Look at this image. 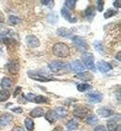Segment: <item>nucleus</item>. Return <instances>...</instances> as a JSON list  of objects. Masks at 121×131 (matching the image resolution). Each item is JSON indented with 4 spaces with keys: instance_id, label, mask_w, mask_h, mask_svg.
Wrapping results in <instances>:
<instances>
[{
    "instance_id": "nucleus-1",
    "label": "nucleus",
    "mask_w": 121,
    "mask_h": 131,
    "mask_svg": "<svg viewBox=\"0 0 121 131\" xmlns=\"http://www.w3.org/2000/svg\"><path fill=\"white\" fill-rule=\"evenodd\" d=\"M53 54L60 58H67L70 55V48L64 43H57L53 46Z\"/></svg>"
},
{
    "instance_id": "nucleus-2",
    "label": "nucleus",
    "mask_w": 121,
    "mask_h": 131,
    "mask_svg": "<svg viewBox=\"0 0 121 131\" xmlns=\"http://www.w3.org/2000/svg\"><path fill=\"white\" fill-rule=\"evenodd\" d=\"M81 60L83 61L84 66L91 71H95V64H94V58L91 53L84 52L81 56Z\"/></svg>"
},
{
    "instance_id": "nucleus-3",
    "label": "nucleus",
    "mask_w": 121,
    "mask_h": 131,
    "mask_svg": "<svg viewBox=\"0 0 121 131\" xmlns=\"http://www.w3.org/2000/svg\"><path fill=\"white\" fill-rule=\"evenodd\" d=\"M48 68L51 69L53 73H57V72H60V71L63 70L64 68H67V64L63 62V61H54L51 63H49Z\"/></svg>"
},
{
    "instance_id": "nucleus-4",
    "label": "nucleus",
    "mask_w": 121,
    "mask_h": 131,
    "mask_svg": "<svg viewBox=\"0 0 121 131\" xmlns=\"http://www.w3.org/2000/svg\"><path fill=\"white\" fill-rule=\"evenodd\" d=\"M88 113H89V111H88V108L80 106V107H76V108L75 109L73 114L76 116V117H78V118L82 119V118L87 117V115L88 114Z\"/></svg>"
},
{
    "instance_id": "nucleus-5",
    "label": "nucleus",
    "mask_w": 121,
    "mask_h": 131,
    "mask_svg": "<svg viewBox=\"0 0 121 131\" xmlns=\"http://www.w3.org/2000/svg\"><path fill=\"white\" fill-rule=\"evenodd\" d=\"M72 40H73V42L75 43V45H76L78 48H80V49H84V50L88 48V45H87V43L85 42V40H84L83 38L80 37V36H78V35H75V36L72 37Z\"/></svg>"
},
{
    "instance_id": "nucleus-6",
    "label": "nucleus",
    "mask_w": 121,
    "mask_h": 131,
    "mask_svg": "<svg viewBox=\"0 0 121 131\" xmlns=\"http://www.w3.org/2000/svg\"><path fill=\"white\" fill-rule=\"evenodd\" d=\"M26 44L31 48H38L40 46V41L35 35H27L26 36Z\"/></svg>"
},
{
    "instance_id": "nucleus-7",
    "label": "nucleus",
    "mask_w": 121,
    "mask_h": 131,
    "mask_svg": "<svg viewBox=\"0 0 121 131\" xmlns=\"http://www.w3.org/2000/svg\"><path fill=\"white\" fill-rule=\"evenodd\" d=\"M88 98L90 102L98 103V102H101L102 100H103V95L100 92H98V91H94V92L88 93Z\"/></svg>"
},
{
    "instance_id": "nucleus-8",
    "label": "nucleus",
    "mask_w": 121,
    "mask_h": 131,
    "mask_svg": "<svg viewBox=\"0 0 121 131\" xmlns=\"http://www.w3.org/2000/svg\"><path fill=\"white\" fill-rule=\"evenodd\" d=\"M70 67L71 69L73 71H75L76 73H83L84 70H85V66L80 62V61H78V60H75L71 62L70 64Z\"/></svg>"
},
{
    "instance_id": "nucleus-9",
    "label": "nucleus",
    "mask_w": 121,
    "mask_h": 131,
    "mask_svg": "<svg viewBox=\"0 0 121 131\" xmlns=\"http://www.w3.org/2000/svg\"><path fill=\"white\" fill-rule=\"evenodd\" d=\"M97 68L101 73H107L112 70V66L110 63L106 62L104 61H100L97 62Z\"/></svg>"
},
{
    "instance_id": "nucleus-10",
    "label": "nucleus",
    "mask_w": 121,
    "mask_h": 131,
    "mask_svg": "<svg viewBox=\"0 0 121 131\" xmlns=\"http://www.w3.org/2000/svg\"><path fill=\"white\" fill-rule=\"evenodd\" d=\"M8 68L10 73L17 74V73H19V70H20V64L16 61H9V63L8 64Z\"/></svg>"
},
{
    "instance_id": "nucleus-11",
    "label": "nucleus",
    "mask_w": 121,
    "mask_h": 131,
    "mask_svg": "<svg viewBox=\"0 0 121 131\" xmlns=\"http://www.w3.org/2000/svg\"><path fill=\"white\" fill-rule=\"evenodd\" d=\"M28 75L30 76V78L35 79V80L40 81V82H48V81H51V78H48V77H45L43 75H40L39 73H34L32 71L28 72Z\"/></svg>"
},
{
    "instance_id": "nucleus-12",
    "label": "nucleus",
    "mask_w": 121,
    "mask_h": 131,
    "mask_svg": "<svg viewBox=\"0 0 121 131\" xmlns=\"http://www.w3.org/2000/svg\"><path fill=\"white\" fill-rule=\"evenodd\" d=\"M46 119L48 120L49 123H54V122L57 120V119H59L60 117H59V115L57 114V113H56L55 110H51V111H48L47 112V114H46L45 115Z\"/></svg>"
},
{
    "instance_id": "nucleus-13",
    "label": "nucleus",
    "mask_w": 121,
    "mask_h": 131,
    "mask_svg": "<svg viewBox=\"0 0 121 131\" xmlns=\"http://www.w3.org/2000/svg\"><path fill=\"white\" fill-rule=\"evenodd\" d=\"M12 119H13L12 115H10L9 114H3V115H1V117H0V126H8V124L12 121Z\"/></svg>"
},
{
    "instance_id": "nucleus-14",
    "label": "nucleus",
    "mask_w": 121,
    "mask_h": 131,
    "mask_svg": "<svg viewBox=\"0 0 121 131\" xmlns=\"http://www.w3.org/2000/svg\"><path fill=\"white\" fill-rule=\"evenodd\" d=\"M97 114H99L102 117H110V116L113 115V111L109 110V109L106 108H102V109H98L97 110Z\"/></svg>"
},
{
    "instance_id": "nucleus-15",
    "label": "nucleus",
    "mask_w": 121,
    "mask_h": 131,
    "mask_svg": "<svg viewBox=\"0 0 121 131\" xmlns=\"http://www.w3.org/2000/svg\"><path fill=\"white\" fill-rule=\"evenodd\" d=\"M57 35L62 36V37H69L71 35V31L66 29V28H59L57 30Z\"/></svg>"
},
{
    "instance_id": "nucleus-16",
    "label": "nucleus",
    "mask_w": 121,
    "mask_h": 131,
    "mask_svg": "<svg viewBox=\"0 0 121 131\" xmlns=\"http://www.w3.org/2000/svg\"><path fill=\"white\" fill-rule=\"evenodd\" d=\"M44 114V111L43 109L40 108V107H36L34 110L30 112V115L33 116V117H40Z\"/></svg>"
},
{
    "instance_id": "nucleus-17",
    "label": "nucleus",
    "mask_w": 121,
    "mask_h": 131,
    "mask_svg": "<svg viewBox=\"0 0 121 131\" xmlns=\"http://www.w3.org/2000/svg\"><path fill=\"white\" fill-rule=\"evenodd\" d=\"M60 13H62L63 17H64V19H66V20H68V21H70V23H75V21H76V20H72V16H71V13L68 9H66V8H62Z\"/></svg>"
},
{
    "instance_id": "nucleus-18",
    "label": "nucleus",
    "mask_w": 121,
    "mask_h": 131,
    "mask_svg": "<svg viewBox=\"0 0 121 131\" xmlns=\"http://www.w3.org/2000/svg\"><path fill=\"white\" fill-rule=\"evenodd\" d=\"M10 96V92L8 89H2L0 90V101H5L8 100Z\"/></svg>"
},
{
    "instance_id": "nucleus-19",
    "label": "nucleus",
    "mask_w": 121,
    "mask_h": 131,
    "mask_svg": "<svg viewBox=\"0 0 121 131\" xmlns=\"http://www.w3.org/2000/svg\"><path fill=\"white\" fill-rule=\"evenodd\" d=\"M77 77L81 80H91L93 78V76L91 73H89L88 72H83V73H80L77 75Z\"/></svg>"
},
{
    "instance_id": "nucleus-20",
    "label": "nucleus",
    "mask_w": 121,
    "mask_h": 131,
    "mask_svg": "<svg viewBox=\"0 0 121 131\" xmlns=\"http://www.w3.org/2000/svg\"><path fill=\"white\" fill-rule=\"evenodd\" d=\"M0 86L4 88H8L12 86V81L10 80L8 77H4L1 81V83H0Z\"/></svg>"
},
{
    "instance_id": "nucleus-21",
    "label": "nucleus",
    "mask_w": 121,
    "mask_h": 131,
    "mask_svg": "<svg viewBox=\"0 0 121 131\" xmlns=\"http://www.w3.org/2000/svg\"><path fill=\"white\" fill-rule=\"evenodd\" d=\"M24 124H25V127L27 128V130H29V131H33L34 130L35 124H34L33 119H31V118H29V117H27V118H25V120H24Z\"/></svg>"
},
{
    "instance_id": "nucleus-22",
    "label": "nucleus",
    "mask_w": 121,
    "mask_h": 131,
    "mask_svg": "<svg viewBox=\"0 0 121 131\" xmlns=\"http://www.w3.org/2000/svg\"><path fill=\"white\" fill-rule=\"evenodd\" d=\"M86 16L88 19H89V20H91V19L95 16V8H94L92 6L88 7V8L86 9Z\"/></svg>"
},
{
    "instance_id": "nucleus-23",
    "label": "nucleus",
    "mask_w": 121,
    "mask_h": 131,
    "mask_svg": "<svg viewBox=\"0 0 121 131\" xmlns=\"http://www.w3.org/2000/svg\"><path fill=\"white\" fill-rule=\"evenodd\" d=\"M76 88H77V90L80 91V92H85V91L90 89L91 86H89L88 84H78Z\"/></svg>"
},
{
    "instance_id": "nucleus-24",
    "label": "nucleus",
    "mask_w": 121,
    "mask_h": 131,
    "mask_svg": "<svg viewBox=\"0 0 121 131\" xmlns=\"http://www.w3.org/2000/svg\"><path fill=\"white\" fill-rule=\"evenodd\" d=\"M87 123H88V125H90V126H93V125L98 123V117L96 115L88 116V118H87Z\"/></svg>"
},
{
    "instance_id": "nucleus-25",
    "label": "nucleus",
    "mask_w": 121,
    "mask_h": 131,
    "mask_svg": "<svg viewBox=\"0 0 121 131\" xmlns=\"http://www.w3.org/2000/svg\"><path fill=\"white\" fill-rule=\"evenodd\" d=\"M77 126H78V123L76 120H71L67 124V128H68V130H75V129L77 128Z\"/></svg>"
},
{
    "instance_id": "nucleus-26",
    "label": "nucleus",
    "mask_w": 121,
    "mask_h": 131,
    "mask_svg": "<svg viewBox=\"0 0 121 131\" xmlns=\"http://www.w3.org/2000/svg\"><path fill=\"white\" fill-rule=\"evenodd\" d=\"M48 99L47 97H44V96H36L34 98L33 101L35 102V103H42V102H47L48 101Z\"/></svg>"
},
{
    "instance_id": "nucleus-27",
    "label": "nucleus",
    "mask_w": 121,
    "mask_h": 131,
    "mask_svg": "<svg viewBox=\"0 0 121 131\" xmlns=\"http://www.w3.org/2000/svg\"><path fill=\"white\" fill-rule=\"evenodd\" d=\"M55 111L57 113V114L59 115V117H64L67 114V111L64 108H63V107H58Z\"/></svg>"
},
{
    "instance_id": "nucleus-28",
    "label": "nucleus",
    "mask_w": 121,
    "mask_h": 131,
    "mask_svg": "<svg viewBox=\"0 0 121 131\" xmlns=\"http://www.w3.org/2000/svg\"><path fill=\"white\" fill-rule=\"evenodd\" d=\"M20 19L18 17H16V16H9L8 17V23L9 24H11V25H16V24H18V23H20Z\"/></svg>"
},
{
    "instance_id": "nucleus-29",
    "label": "nucleus",
    "mask_w": 121,
    "mask_h": 131,
    "mask_svg": "<svg viewBox=\"0 0 121 131\" xmlns=\"http://www.w3.org/2000/svg\"><path fill=\"white\" fill-rule=\"evenodd\" d=\"M117 13V11L116 10H115V9H108L107 11H106L105 13H104V19H109V18H111V17H113V16H115Z\"/></svg>"
},
{
    "instance_id": "nucleus-30",
    "label": "nucleus",
    "mask_w": 121,
    "mask_h": 131,
    "mask_svg": "<svg viewBox=\"0 0 121 131\" xmlns=\"http://www.w3.org/2000/svg\"><path fill=\"white\" fill-rule=\"evenodd\" d=\"M76 0H66L64 4H65V7L66 8H70V9H73L75 8V6H76Z\"/></svg>"
},
{
    "instance_id": "nucleus-31",
    "label": "nucleus",
    "mask_w": 121,
    "mask_h": 131,
    "mask_svg": "<svg viewBox=\"0 0 121 131\" xmlns=\"http://www.w3.org/2000/svg\"><path fill=\"white\" fill-rule=\"evenodd\" d=\"M94 47H95L96 50L98 51V52L100 53H104V48H103V45H102V43L100 42V41H95L94 42Z\"/></svg>"
},
{
    "instance_id": "nucleus-32",
    "label": "nucleus",
    "mask_w": 121,
    "mask_h": 131,
    "mask_svg": "<svg viewBox=\"0 0 121 131\" xmlns=\"http://www.w3.org/2000/svg\"><path fill=\"white\" fill-rule=\"evenodd\" d=\"M107 126H108L109 131H116V123L114 120H111L107 123Z\"/></svg>"
},
{
    "instance_id": "nucleus-33",
    "label": "nucleus",
    "mask_w": 121,
    "mask_h": 131,
    "mask_svg": "<svg viewBox=\"0 0 121 131\" xmlns=\"http://www.w3.org/2000/svg\"><path fill=\"white\" fill-rule=\"evenodd\" d=\"M58 20V16L54 15V14H51L48 16V21H51L52 23H55Z\"/></svg>"
},
{
    "instance_id": "nucleus-34",
    "label": "nucleus",
    "mask_w": 121,
    "mask_h": 131,
    "mask_svg": "<svg viewBox=\"0 0 121 131\" xmlns=\"http://www.w3.org/2000/svg\"><path fill=\"white\" fill-rule=\"evenodd\" d=\"M11 111L13 113H15V114H22L23 113V108H21V107H16V108H11Z\"/></svg>"
},
{
    "instance_id": "nucleus-35",
    "label": "nucleus",
    "mask_w": 121,
    "mask_h": 131,
    "mask_svg": "<svg viewBox=\"0 0 121 131\" xmlns=\"http://www.w3.org/2000/svg\"><path fill=\"white\" fill-rule=\"evenodd\" d=\"M97 3H98V10L99 11H103L104 2V1H97Z\"/></svg>"
},
{
    "instance_id": "nucleus-36",
    "label": "nucleus",
    "mask_w": 121,
    "mask_h": 131,
    "mask_svg": "<svg viewBox=\"0 0 121 131\" xmlns=\"http://www.w3.org/2000/svg\"><path fill=\"white\" fill-rule=\"evenodd\" d=\"M94 131H107V129H106V127L104 126H98L95 127Z\"/></svg>"
},
{
    "instance_id": "nucleus-37",
    "label": "nucleus",
    "mask_w": 121,
    "mask_h": 131,
    "mask_svg": "<svg viewBox=\"0 0 121 131\" xmlns=\"http://www.w3.org/2000/svg\"><path fill=\"white\" fill-rule=\"evenodd\" d=\"M35 95L34 94H32V93H28L27 94V96H26V99H27L28 101H33V100H34V98H35Z\"/></svg>"
},
{
    "instance_id": "nucleus-38",
    "label": "nucleus",
    "mask_w": 121,
    "mask_h": 131,
    "mask_svg": "<svg viewBox=\"0 0 121 131\" xmlns=\"http://www.w3.org/2000/svg\"><path fill=\"white\" fill-rule=\"evenodd\" d=\"M121 1L120 0H117V1H115V2H114V7H115V8H119L121 7Z\"/></svg>"
},
{
    "instance_id": "nucleus-39",
    "label": "nucleus",
    "mask_w": 121,
    "mask_h": 131,
    "mask_svg": "<svg viewBox=\"0 0 121 131\" xmlns=\"http://www.w3.org/2000/svg\"><path fill=\"white\" fill-rule=\"evenodd\" d=\"M53 3H54V1H48V0H47V1H45V0L41 1V4H43V5L46 6H48V4H53Z\"/></svg>"
},
{
    "instance_id": "nucleus-40",
    "label": "nucleus",
    "mask_w": 121,
    "mask_h": 131,
    "mask_svg": "<svg viewBox=\"0 0 121 131\" xmlns=\"http://www.w3.org/2000/svg\"><path fill=\"white\" fill-rule=\"evenodd\" d=\"M12 131H25L23 127H21V126H15V127H13Z\"/></svg>"
},
{
    "instance_id": "nucleus-41",
    "label": "nucleus",
    "mask_w": 121,
    "mask_h": 131,
    "mask_svg": "<svg viewBox=\"0 0 121 131\" xmlns=\"http://www.w3.org/2000/svg\"><path fill=\"white\" fill-rule=\"evenodd\" d=\"M21 90H22V88H20V86H18V88H16V90L14 91V97L17 96V95L19 94V92H20Z\"/></svg>"
},
{
    "instance_id": "nucleus-42",
    "label": "nucleus",
    "mask_w": 121,
    "mask_h": 131,
    "mask_svg": "<svg viewBox=\"0 0 121 131\" xmlns=\"http://www.w3.org/2000/svg\"><path fill=\"white\" fill-rule=\"evenodd\" d=\"M116 131H121V126H120V124H118V125L116 126Z\"/></svg>"
},
{
    "instance_id": "nucleus-43",
    "label": "nucleus",
    "mask_w": 121,
    "mask_h": 131,
    "mask_svg": "<svg viewBox=\"0 0 121 131\" xmlns=\"http://www.w3.org/2000/svg\"><path fill=\"white\" fill-rule=\"evenodd\" d=\"M117 60H118V61H120V52L117 53Z\"/></svg>"
},
{
    "instance_id": "nucleus-44",
    "label": "nucleus",
    "mask_w": 121,
    "mask_h": 131,
    "mask_svg": "<svg viewBox=\"0 0 121 131\" xmlns=\"http://www.w3.org/2000/svg\"><path fill=\"white\" fill-rule=\"evenodd\" d=\"M1 53H2V51H1V49H0V54H1Z\"/></svg>"
}]
</instances>
